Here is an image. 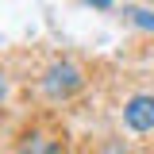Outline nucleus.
I'll list each match as a JSON object with an SVG mask.
<instances>
[{
	"label": "nucleus",
	"instance_id": "nucleus-6",
	"mask_svg": "<svg viewBox=\"0 0 154 154\" xmlns=\"http://www.w3.org/2000/svg\"><path fill=\"white\" fill-rule=\"evenodd\" d=\"M4 93H8V85H4V77H0V100H4Z\"/></svg>",
	"mask_w": 154,
	"mask_h": 154
},
{
	"label": "nucleus",
	"instance_id": "nucleus-5",
	"mask_svg": "<svg viewBox=\"0 0 154 154\" xmlns=\"http://www.w3.org/2000/svg\"><path fill=\"white\" fill-rule=\"evenodd\" d=\"M89 4H96V8H108V4H112V0H89Z\"/></svg>",
	"mask_w": 154,
	"mask_h": 154
},
{
	"label": "nucleus",
	"instance_id": "nucleus-3",
	"mask_svg": "<svg viewBox=\"0 0 154 154\" xmlns=\"http://www.w3.org/2000/svg\"><path fill=\"white\" fill-rule=\"evenodd\" d=\"M19 154H62V143L50 135H27L19 143Z\"/></svg>",
	"mask_w": 154,
	"mask_h": 154
},
{
	"label": "nucleus",
	"instance_id": "nucleus-4",
	"mask_svg": "<svg viewBox=\"0 0 154 154\" xmlns=\"http://www.w3.org/2000/svg\"><path fill=\"white\" fill-rule=\"evenodd\" d=\"M131 23H135V27H143V31H154V12L135 8V12H131Z\"/></svg>",
	"mask_w": 154,
	"mask_h": 154
},
{
	"label": "nucleus",
	"instance_id": "nucleus-2",
	"mask_svg": "<svg viewBox=\"0 0 154 154\" xmlns=\"http://www.w3.org/2000/svg\"><path fill=\"white\" fill-rule=\"evenodd\" d=\"M123 123H127L131 131H139V135L154 131V96L150 93L131 96V100L123 104Z\"/></svg>",
	"mask_w": 154,
	"mask_h": 154
},
{
	"label": "nucleus",
	"instance_id": "nucleus-1",
	"mask_svg": "<svg viewBox=\"0 0 154 154\" xmlns=\"http://www.w3.org/2000/svg\"><path fill=\"white\" fill-rule=\"evenodd\" d=\"M81 85H85V77H81V69H77L73 62H58V66H50L46 77H42V89H46L50 100H66V96H73Z\"/></svg>",
	"mask_w": 154,
	"mask_h": 154
}]
</instances>
